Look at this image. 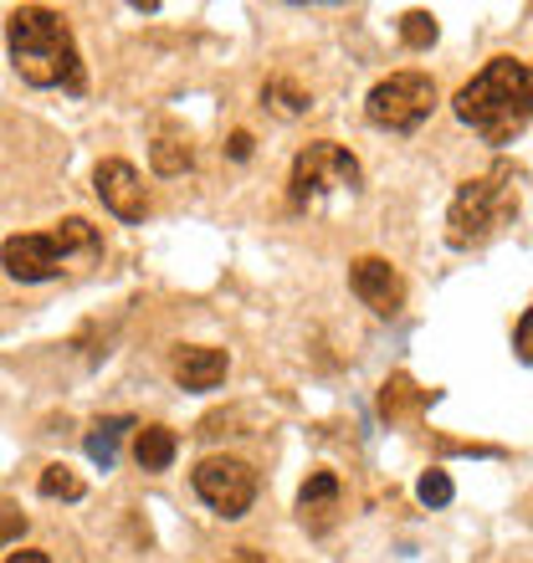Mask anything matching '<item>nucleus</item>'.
I'll list each match as a JSON object with an SVG mask.
<instances>
[{
	"mask_svg": "<svg viewBox=\"0 0 533 563\" xmlns=\"http://www.w3.org/2000/svg\"><path fill=\"white\" fill-rule=\"evenodd\" d=\"M513 343H519V358H523V364H533V308L519 318V333H513Z\"/></svg>",
	"mask_w": 533,
	"mask_h": 563,
	"instance_id": "nucleus-19",
	"label": "nucleus"
},
{
	"mask_svg": "<svg viewBox=\"0 0 533 563\" xmlns=\"http://www.w3.org/2000/svg\"><path fill=\"white\" fill-rule=\"evenodd\" d=\"M355 195L359 190V159L344 144H308L293 159V179H287V195H293L297 210L324 206L328 195Z\"/></svg>",
	"mask_w": 533,
	"mask_h": 563,
	"instance_id": "nucleus-5",
	"label": "nucleus"
},
{
	"mask_svg": "<svg viewBox=\"0 0 533 563\" xmlns=\"http://www.w3.org/2000/svg\"><path fill=\"white\" fill-rule=\"evenodd\" d=\"M6 42H11V67L31 88H83V62L67 21L46 5H21L6 21Z\"/></svg>",
	"mask_w": 533,
	"mask_h": 563,
	"instance_id": "nucleus-2",
	"label": "nucleus"
},
{
	"mask_svg": "<svg viewBox=\"0 0 533 563\" xmlns=\"http://www.w3.org/2000/svg\"><path fill=\"white\" fill-rule=\"evenodd\" d=\"M247 154H252V134L237 129V134H231V159H247Z\"/></svg>",
	"mask_w": 533,
	"mask_h": 563,
	"instance_id": "nucleus-20",
	"label": "nucleus"
},
{
	"mask_svg": "<svg viewBox=\"0 0 533 563\" xmlns=\"http://www.w3.org/2000/svg\"><path fill=\"white\" fill-rule=\"evenodd\" d=\"M415 497H421L426 507H446L452 497H457V487H452V476L446 472H426L421 482H415Z\"/></svg>",
	"mask_w": 533,
	"mask_h": 563,
	"instance_id": "nucleus-18",
	"label": "nucleus"
},
{
	"mask_svg": "<svg viewBox=\"0 0 533 563\" xmlns=\"http://www.w3.org/2000/svg\"><path fill=\"white\" fill-rule=\"evenodd\" d=\"M262 103H272L282 119H297V113L308 108V92L293 88V82H282V77H272V82L262 88Z\"/></svg>",
	"mask_w": 533,
	"mask_h": 563,
	"instance_id": "nucleus-15",
	"label": "nucleus"
},
{
	"mask_svg": "<svg viewBox=\"0 0 533 563\" xmlns=\"http://www.w3.org/2000/svg\"><path fill=\"white\" fill-rule=\"evenodd\" d=\"M513 216H519L513 169L498 164V169H488L482 179H467V185L457 190L452 210H446V241L461 246V252H472V246H482V241L498 236Z\"/></svg>",
	"mask_w": 533,
	"mask_h": 563,
	"instance_id": "nucleus-4",
	"label": "nucleus"
},
{
	"mask_svg": "<svg viewBox=\"0 0 533 563\" xmlns=\"http://www.w3.org/2000/svg\"><path fill=\"white\" fill-rule=\"evenodd\" d=\"M93 190H98V200H104L119 221H144L149 195H144V179H139V169H133L129 159L98 164V169H93Z\"/></svg>",
	"mask_w": 533,
	"mask_h": 563,
	"instance_id": "nucleus-8",
	"label": "nucleus"
},
{
	"mask_svg": "<svg viewBox=\"0 0 533 563\" xmlns=\"http://www.w3.org/2000/svg\"><path fill=\"white\" fill-rule=\"evenodd\" d=\"M237 563H252V549H241V553H237Z\"/></svg>",
	"mask_w": 533,
	"mask_h": 563,
	"instance_id": "nucleus-22",
	"label": "nucleus"
},
{
	"mask_svg": "<svg viewBox=\"0 0 533 563\" xmlns=\"http://www.w3.org/2000/svg\"><path fill=\"white\" fill-rule=\"evenodd\" d=\"M349 287L365 308H374L380 318H395L400 302H405V287H400L395 267H390L385 256H359L355 267H349Z\"/></svg>",
	"mask_w": 533,
	"mask_h": 563,
	"instance_id": "nucleus-9",
	"label": "nucleus"
},
{
	"mask_svg": "<svg viewBox=\"0 0 533 563\" xmlns=\"http://www.w3.org/2000/svg\"><path fill=\"white\" fill-rule=\"evenodd\" d=\"M400 36H405V46L426 52V46L436 42V15H431V11H411L405 21H400Z\"/></svg>",
	"mask_w": 533,
	"mask_h": 563,
	"instance_id": "nucleus-17",
	"label": "nucleus"
},
{
	"mask_svg": "<svg viewBox=\"0 0 533 563\" xmlns=\"http://www.w3.org/2000/svg\"><path fill=\"white\" fill-rule=\"evenodd\" d=\"M334 507H339V476L313 472L308 482H303V492H297V518H303V528L324 533L328 518H334Z\"/></svg>",
	"mask_w": 533,
	"mask_h": 563,
	"instance_id": "nucleus-11",
	"label": "nucleus"
},
{
	"mask_svg": "<svg viewBox=\"0 0 533 563\" xmlns=\"http://www.w3.org/2000/svg\"><path fill=\"white\" fill-rule=\"evenodd\" d=\"M149 159H154V169H160V175H185V169L195 164V148H191V139L164 134L160 144L149 148Z\"/></svg>",
	"mask_w": 533,
	"mask_h": 563,
	"instance_id": "nucleus-14",
	"label": "nucleus"
},
{
	"mask_svg": "<svg viewBox=\"0 0 533 563\" xmlns=\"http://www.w3.org/2000/svg\"><path fill=\"white\" fill-rule=\"evenodd\" d=\"M175 451H180V435L170 426H144L133 435V461H139L144 472H170Z\"/></svg>",
	"mask_w": 533,
	"mask_h": 563,
	"instance_id": "nucleus-12",
	"label": "nucleus"
},
{
	"mask_svg": "<svg viewBox=\"0 0 533 563\" xmlns=\"http://www.w3.org/2000/svg\"><path fill=\"white\" fill-rule=\"evenodd\" d=\"M104 241L83 216L57 221V231H36V236H6L0 241V267L15 282H52L67 272L73 256H98Z\"/></svg>",
	"mask_w": 533,
	"mask_h": 563,
	"instance_id": "nucleus-3",
	"label": "nucleus"
},
{
	"mask_svg": "<svg viewBox=\"0 0 533 563\" xmlns=\"http://www.w3.org/2000/svg\"><path fill=\"white\" fill-rule=\"evenodd\" d=\"M36 492H42V497H62V503H77V497H83V482L73 476V466H46Z\"/></svg>",
	"mask_w": 533,
	"mask_h": 563,
	"instance_id": "nucleus-16",
	"label": "nucleus"
},
{
	"mask_svg": "<svg viewBox=\"0 0 533 563\" xmlns=\"http://www.w3.org/2000/svg\"><path fill=\"white\" fill-rule=\"evenodd\" d=\"M129 430H139L129 416H113V420H98V426L88 430V461L93 466H104V472H113V461H119V441L129 435Z\"/></svg>",
	"mask_w": 533,
	"mask_h": 563,
	"instance_id": "nucleus-13",
	"label": "nucleus"
},
{
	"mask_svg": "<svg viewBox=\"0 0 533 563\" xmlns=\"http://www.w3.org/2000/svg\"><path fill=\"white\" fill-rule=\"evenodd\" d=\"M6 563H52V559H46L42 549H15V553H11V559H6Z\"/></svg>",
	"mask_w": 533,
	"mask_h": 563,
	"instance_id": "nucleus-21",
	"label": "nucleus"
},
{
	"mask_svg": "<svg viewBox=\"0 0 533 563\" xmlns=\"http://www.w3.org/2000/svg\"><path fill=\"white\" fill-rule=\"evenodd\" d=\"M200 503L216 507L221 518H247V507L257 503V472L237 456H206L191 472Z\"/></svg>",
	"mask_w": 533,
	"mask_h": 563,
	"instance_id": "nucleus-7",
	"label": "nucleus"
},
{
	"mask_svg": "<svg viewBox=\"0 0 533 563\" xmlns=\"http://www.w3.org/2000/svg\"><path fill=\"white\" fill-rule=\"evenodd\" d=\"M431 108H436V82L426 73H390L365 98L370 123L374 129H390V134H415L431 119Z\"/></svg>",
	"mask_w": 533,
	"mask_h": 563,
	"instance_id": "nucleus-6",
	"label": "nucleus"
},
{
	"mask_svg": "<svg viewBox=\"0 0 533 563\" xmlns=\"http://www.w3.org/2000/svg\"><path fill=\"white\" fill-rule=\"evenodd\" d=\"M457 119L488 144H513L533 123V67L519 57H492L467 88L452 98Z\"/></svg>",
	"mask_w": 533,
	"mask_h": 563,
	"instance_id": "nucleus-1",
	"label": "nucleus"
},
{
	"mask_svg": "<svg viewBox=\"0 0 533 563\" xmlns=\"http://www.w3.org/2000/svg\"><path fill=\"white\" fill-rule=\"evenodd\" d=\"M175 385L180 389H216L231 369L226 349H206V343H191V349H175Z\"/></svg>",
	"mask_w": 533,
	"mask_h": 563,
	"instance_id": "nucleus-10",
	"label": "nucleus"
}]
</instances>
